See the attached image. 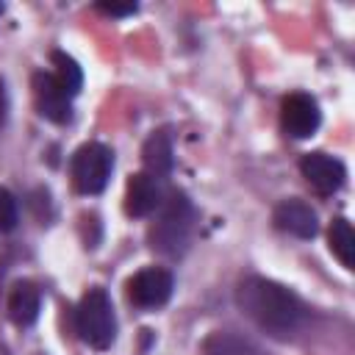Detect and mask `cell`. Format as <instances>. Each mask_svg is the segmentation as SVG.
<instances>
[{"label": "cell", "mask_w": 355, "mask_h": 355, "mask_svg": "<svg viewBox=\"0 0 355 355\" xmlns=\"http://www.w3.org/2000/svg\"><path fill=\"white\" fill-rule=\"evenodd\" d=\"M125 288H128V300H130L136 308L155 311V308H161V305L172 297L175 280H172V272H169V269L147 266V269H139V272L128 280Z\"/></svg>", "instance_id": "5"}, {"label": "cell", "mask_w": 355, "mask_h": 355, "mask_svg": "<svg viewBox=\"0 0 355 355\" xmlns=\"http://www.w3.org/2000/svg\"><path fill=\"white\" fill-rule=\"evenodd\" d=\"M50 58H53V67H55V72H53L55 83H58L69 97H75V94L80 92V86H83V72H80L78 61H75L72 55L61 53V50H55Z\"/></svg>", "instance_id": "14"}, {"label": "cell", "mask_w": 355, "mask_h": 355, "mask_svg": "<svg viewBox=\"0 0 355 355\" xmlns=\"http://www.w3.org/2000/svg\"><path fill=\"white\" fill-rule=\"evenodd\" d=\"M6 308H8V319H11L17 327H28V324H33L36 316H39L42 294H39V288H36L31 280H19V283H14Z\"/></svg>", "instance_id": "11"}, {"label": "cell", "mask_w": 355, "mask_h": 355, "mask_svg": "<svg viewBox=\"0 0 355 355\" xmlns=\"http://www.w3.org/2000/svg\"><path fill=\"white\" fill-rule=\"evenodd\" d=\"M19 222V208H17V197L0 186V233H11Z\"/></svg>", "instance_id": "16"}, {"label": "cell", "mask_w": 355, "mask_h": 355, "mask_svg": "<svg viewBox=\"0 0 355 355\" xmlns=\"http://www.w3.org/2000/svg\"><path fill=\"white\" fill-rule=\"evenodd\" d=\"M191 219L194 208L183 191H172L161 205H158V219L150 225V247L166 258H178L191 236Z\"/></svg>", "instance_id": "2"}, {"label": "cell", "mask_w": 355, "mask_h": 355, "mask_svg": "<svg viewBox=\"0 0 355 355\" xmlns=\"http://www.w3.org/2000/svg\"><path fill=\"white\" fill-rule=\"evenodd\" d=\"M75 330L92 349H108L116 338V316L105 288H89L75 308Z\"/></svg>", "instance_id": "3"}, {"label": "cell", "mask_w": 355, "mask_h": 355, "mask_svg": "<svg viewBox=\"0 0 355 355\" xmlns=\"http://www.w3.org/2000/svg\"><path fill=\"white\" fill-rule=\"evenodd\" d=\"M272 222H275L277 230H283L288 236H297V239H313L319 233L316 211L308 202L297 200V197L277 202V208L272 214Z\"/></svg>", "instance_id": "9"}, {"label": "cell", "mask_w": 355, "mask_h": 355, "mask_svg": "<svg viewBox=\"0 0 355 355\" xmlns=\"http://www.w3.org/2000/svg\"><path fill=\"white\" fill-rule=\"evenodd\" d=\"M136 3H97V11L103 14H111V17H128V14H136Z\"/></svg>", "instance_id": "17"}, {"label": "cell", "mask_w": 355, "mask_h": 355, "mask_svg": "<svg viewBox=\"0 0 355 355\" xmlns=\"http://www.w3.org/2000/svg\"><path fill=\"white\" fill-rule=\"evenodd\" d=\"M202 355H258V352L244 338L216 330L202 341Z\"/></svg>", "instance_id": "15"}, {"label": "cell", "mask_w": 355, "mask_h": 355, "mask_svg": "<svg viewBox=\"0 0 355 355\" xmlns=\"http://www.w3.org/2000/svg\"><path fill=\"white\" fill-rule=\"evenodd\" d=\"M236 302L244 316H250L261 330L272 336H288L305 319L302 300L266 277H244L236 288Z\"/></svg>", "instance_id": "1"}, {"label": "cell", "mask_w": 355, "mask_h": 355, "mask_svg": "<svg viewBox=\"0 0 355 355\" xmlns=\"http://www.w3.org/2000/svg\"><path fill=\"white\" fill-rule=\"evenodd\" d=\"M3 116H6V92H3V80H0V125H3Z\"/></svg>", "instance_id": "18"}, {"label": "cell", "mask_w": 355, "mask_h": 355, "mask_svg": "<svg viewBox=\"0 0 355 355\" xmlns=\"http://www.w3.org/2000/svg\"><path fill=\"white\" fill-rule=\"evenodd\" d=\"M0 14H3V6H0Z\"/></svg>", "instance_id": "19"}, {"label": "cell", "mask_w": 355, "mask_h": 355, "mask_svg": "<svg viewBox=\"0 0 355 355\" xmlns=\"http://www.w3.org/2000/svg\"><path fill=\"white\" fill-rule=\"evenodd\" d=\"M114 169V153L100 141H86L72 153L69 175L80 194H100L108 186Z\"/></svg>", "instance_id": "4"}, {"label": "cell", "mask_w": 355, "mask_h": 355, "mask_svg": "<svg viewBox=\"0 0 355 355\" xmlns=\"http://www.w3.org/2000/svg\"><path fill=\"white\" fill-rule=\"evenodd\" d=\"M164 202V191L158 178L147 175V172H136L128 178L125 186V214L128 216H150L158 211V205Z\"/></svg>", "instance_id": "10"}, {"label": "cell", "mask_w": 355, "mask_h": 355, "mask_svg": "<svg viewBox=\"0 0 355 355\" xmlns=\"http://www.w3.org/2000/svg\"><path fill=\"white\" fill-rule=\"evenodd\" d=\"M141 161H144V172L153 175V178H161V175H169L172 172V141H169V133L166 130H153L141 147Z\"/></svg>", "instance_id": "12"}, {"label": "cell", "mask_w": 355, "mask_h": 355, "mask_svg": "<svg viewBox=\"0 0 355 355\" xmlns=\"http://www.w3.org/2000/svg\"><path fill=\"white\" fill-rule=\"evenodd\" d=\"M322 122V111L316 105V100L311 94L294 92L288 97H283L280 103V125L291 139H308L316 133Z\"/></svg>", "instance_id": "6"}, {"label": "cell", "mask_w": 355, "mask_h": 355, "mask_svg": "<svg viewBox=\"0 0 355 355\" xmlns=\"http://www.w3.org/2000/svg\"><path fill=\"white\" fill-rule=\"evenodd\" d=\"M327 239H330V252L341 261V266L352 269L355 266V233H352V227H349V222L344 216L333 219Z\"/></svg>", "instance_id": "13"}, {"label": "cell", "mask_w": 355, "mask_h": 355, "mask_svg": "<svg viewBox=\"0 0 355 355\" xmlns=\"http://www.w3.org/2000/svg\"><path fill=\"white\" fill-rule=\"evenodd\" d=\"M33 97H36V108L44 119H50L55 125H67L72 119V97L55 83L53 72L33 75Z\"/></svg>", "instance_id": "8"}, {"label": "cell", "mask_w": 355, "mask_h": 355, "mask_svg": "<svg viewBox=\"0 0 355 355\" xmlns=\"http://www.w3.org/2000/svg\"><path fill=\"white\" fill-rule=\"evenodd\" d=\"M300 172L302 178L308 180V186L322 194V197H330L336 194L341 186H344V178H347V169L338 158L327 155V153H308L302 155L300 161Z\"/></svg>", "instance_id": "7"}]
</instances>
